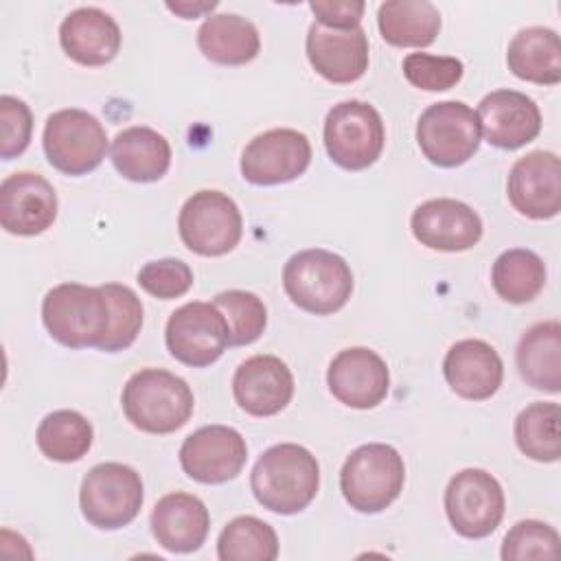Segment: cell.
<instances>
[{
    "instance_id": "cell-29",
    "label": "cell",
    "mask_w": 561,
    "mask_h": 561,
    "mask_svg": "<svg viewBox=\"0 0 561 561\" xmlns=\"http://www.w3.org/2000/svg\"><path fill=\"white\" fill-rule=\"evenodd\" d=\"M381 37L397 48H425L440 31V13L427 0H388L379 4Z\"/></svg>"
},
{
    "instance_id": "cell-32",
    "label": "cell",
    "mask_w": 561,
    "mask_h": 561,
    "mask_svg": "<svg viewBox=\"0 0 561 561\" xmlns=\"http://www.w3.org/2000/svg\"><path fill=\"white\" fill-rule=\"evenodd\" d=\"M39 451L55 462L81 460L92 447V425L75 410H55L46 414L37 427Z\"/></svg>"
},
{
    "instance_id": "cell-17",
    "label": "cell",
    "mask_w": 561,
    "mask_h": 561,
    "mask_svg": "<svg viewBox=\"0 0 561 561\" xmlns=\"http://www.w3.org/2000/svg\"><path fill=\"white\" fill-rule=\"evenodd\" d=\"M508 199L517 213L530 219H550L561 208V162L552 151L522 156L508 173Z\"/></svg>"
},
{
    "instance_id": "cell-37",
    "label": "cell",
    "mask_w": 561,
    "mask_h": 561,
    "mask_svg": "<svg viewBox=\"0 0 561 561\" xmlns=\"http://www.w3.org/2000/svg\"><path fill=\"white\" fill-rule=\"evenodd\" d=\"M462 61L456 57H438L430 53H410L403 59L405 79L421 90L443 92L462 79Z\"/></svg>"
},
{
    "instance_id": "cell-24",
    "label": "cell",
    "mask_w": 561,
    "mask_h": 561,
    "mask_svg": "<svg viewBox=\"0 0 561 561\" xmlns=\"http://www.w3.org/2000/svg\"><path fill=\"white\" fill-rule=\"evenodd\" d=\"M59 44L81 66H105L121 48V28L110 13L96 7H79L64 18Z\"/></svg>"
},
{
    "instance_id": "cell-33",
    "label": "cell",
    "mask_w": 561,
    "mask_h": 561,
    "mask_svg": "<svg viewBox=\"0 0 561 561\" xmlns=\"http://www.w3.org/2000/svg\"><path fill=\"white\" fill-rule=\"evenodd\" d=\"M217 557L221 561H274L278 557L276 530L254 515L234 517L219 533Z\"/></svg>"
},
{
    "instance_id": "cell-39",
    "label": "cell",
    "mask_w": 561,
    "mask_h": 561,
    "mask_svg": "<svg viewBox=\"0 0 561 561\" xmlns=\"http://www.w3.org/2000/svg\"><path fill=\"white\" fill-rule=\"evenodd\" d=\"M0 121H2L0 156L2 160H11L28 147L31 131H33V116L28 105L22 99L4 94L0 96Z\"/></svg>"
},
{
    "instance_id": "cell-20",
    "label": "cell",
    "mask_w": 561,
    "mask_h": 561,
    "mask_svg": "<svg viewBox=\"0 0 561 561\" xmlns=\"http://www.w3.org/2000/svg\"><path fill=\"white\" fill-rule=\"evenodd\" d=\"M232 394L243 412L274 416L291 401L294 375L280 357L254 355L234 370Z\"/></svg>"
},
{
    "instance_id": "cell-21",
    "label": "cell",
    "mask_w": 561,
    "mask_h": 561,
    "mask_svg": "<svg viewBox=\"0 0 561 561\" xmlns=\"http://www.w3.org/2000/svg\"><path fill=\"white\" fill-rule=\"evenodd\" d=\"M307 59L331 83H353L368 68V37L362 26L327 28L318 22L307 33Z\"/></svg>"
},
{
    "instance_id": "cell-28",
    "label": "cell",
    "mask_w": 561,
    "mask_h": 561,
    "mask_svg": "<svg viewBox=\"0 0 561 561\" xmlns=\"http://www.w3.org/2000/svg\"><path fill=\"white\" fill-rule=\"evenodd\" d=\"M508 70L530 83L557 85L561 81V42L546 26L522 28L506 50Z\"/></svg>"
},
{
    "instance_id": "cell-41",
    "label": "cell",
    "mask_w": 561,
    "mask_h": 561,
    "mask_svg": "<svg viewBox=\"0 0 561 561\" xmlns=\"http://www.w3.org/2000/svg\"><path fill=\"white\" fill-rule=\"evenodd\" d=\"M167 9L180 18H199L204 13H210L217 9V2H167Z\"/></svg>"
},
{
    "instance_id": "cell-27",
    "label": "cell",
    "mask_w": 561,
    "mask_h": 561,
    "mask_svg": "<svg viewBox=\"0 0 561 561\" xmlns=\"http://www.w3.org/2000/svg\"><path fill=\"white\" fill-rule=\"evenodd\" d=\"M197 46L202 55L219 66L250 64L261 48L256 26L234 13L208 15L197 31Z\"/></svg>"
},
{
    "instance_id": "cell-10",
    "label": "cell",
    "mask_w": 561,
    "mask_h": 561,
    "mask_svg": "<svg viewBox=\"0 0 561 561\" xmlns=\"http://www.w3.org/2000/svg\"><path fill=\"white\" fill-rule=\"evenodd\" d=\"M416 142L432 164L460 167L480 147L478 114L462 101L434 103L416 123Z\"/></svg>"
},
{
    "instance_id": "cell-30",
    "label": "cell",
    "mask_w": 561,
    "mask_h": 561,
    "mask_svg": "<svg viewBox=\"0 0 561 561\" xmlns=\"http://www.w3.org/2000/svg\"><path fill=\"white\" fill-rule=\"evenodd\" d=\"M491 283L497 296L513 305H524L537 298L546 285V265L541 256L526 248L502 252L491 270Z\"/></svg>"
},
{
    "instance_id": "cell-22",
    "label": "cell",
    "mask_w": 561,
    "mask_h": 561,
    "mask_svg": "<svg viewBox=\"0 0 561 561\" xmlns=\"http://www.w3.org/2000/svg\"><path fill=\"white\" fill-rule=\"evenodd\" d=\"M443 375L458 397L484 401L502 386L504 364L497 351L484 340H460L447 351Z\"/></svg>"
},
{
    "instance_id": "cell-7",
    "label": "cell",
    "mask_w": 561,
    "mask_h": 561,
    "mask_svg": "<svg viewBox=\"0 0 561 561\" xmlns=\"http://www.w3.org/2000/svg\"><path fill=\"white\" fill-rule=\"evenodd\" d=\"M142 500L140 476L123 462H101L92 467L79 491L83 517L103 530H116L134 522Z\"/></svg>"
},
{
    "instance_id": "cell-19",
    "label": "cell",
    "mask_w": 561,
    "mask_h": 561,
    "mask_svg": "<svg viewBox=\"0 0 561 561\" xmlns=\"http://www.w3.org/2000/svg\"><path fill=\"white\" fill-rule=\"evenodd\" d=\"M480 131L497 149H519L533 142L541 131V112L537 103L517 90L489 92L478 105Z\"/></svg>"
},
{
    "instance_id": "cell-31",
    "label": "cell",
    "mask_w": 561,
    "mask_h": 561,
    "mask_svg": "<svg viewBox=\"0 0 561 561\" xmlns=\"http://www.w3.org/2000/svg\"><path fill=\"white\" fill-rule=\"evenodd\" d=\"M561 410L554 401H535L515 419V443L519 451L537 462H554L561 456Z\"/></svg>"
},
{
    "instance_id": "cell-1",
    "label": "cell",
    "mask_w": 561,
    "mask_h": 561,
    "mask_svg": "<svg viewBox=\"0 0 561 561\" xmlns=\"http://www.w3.org/2000/svg\"><path fill=\"white\" fill-rule=\"evenodd\" d=\"M250 486L263 508L278 515H294L316 497L320 465L302 445L280 443L261 454L252 469Z\"/></svg>"
},
{
    "instance_id": "cell-6",
    "label": "cell",
    "mask_w": 561,
    "mask_h": 561,
    "mask_svg": "<svg viewBox=\"0 0 561 561\" xmlns=\"http://www.w3.org/2000/svg\"><path fill=\"white\" fill-rule=\"evenodd\" d=\"M386 129L379 112L357 99L333 105L324 118V147L329 158L346 169L362 171L383 151Z\"/></svg>"
},
{
    "instance_id": "cell-18",
    "label": "cell",
    "mask_w": 561,
    "mask_h": 561,
    "mask_svg": "<svg viewBox=\"0 0 561 561\" xmlns=\"http://www.w3.org/2000/svg\"><path fill=\"white\" fill-rule=\"evenodd\" d=\"M331 394L355 410L379 405L390 388V373L386 362L370 348L353 346L340 351L327 370Z\"/></svg>"
},
{
    "instance_id": "cell-3",
    "label": "cell",
    "mask_w": 561,
    "mask_h": 561,
    "mask_svg": "<svg viewBox=\"0 0 561 561\" xmlns=\"http://www.w3.org/2000/svg\"><path fill=\"white\" fill-rule=\"evenodd\" d=\"M283 287L289 300L302 311L329 316L348 302L353 272L340 254L309 248L289 256L283 270Z\"/></svg>"
},
{
    "instance_id": "cell-2",
    "label": "cell",
    "mask_w": 561,
    "mask_h": 561,
    "mask_svg": "<svg viewBox=\"0 0 561 561\" xmlns=\"http://www.w3.org/2000/svg\"><path fill=\"white\" fill-rule=\"evenodd\" d=\"M121 403L134 427L147 434H171L186 425L195 399L182 377L162 368H142L127 379Z\"/></svg>"
},
{
    "instance_id": "cell-9",
    "label": "cell",
    "mask_w": 561,
    "mask_h": 561,
    "mask_svg": "<svg viewBox=\"0 0 561 561\" xmlns=\"http://www.w3.org/2000/svg\"><path fill=\"white\" fill-rule=\"evenodd\" d=\"M182 243L199 256L228 254L243 234V219L232 197L221 191L193 193L178 217Z\"/></svg>"
},
{
    "instance_id": "cell-13",
    "label": "cell",
    "mask_w": 561,
    "mask_h": 561,
    "mask_svg": "<svg viewBox=\"0 0 561 561\" xmlns=\"http://www.w3.org/2000/svg\"><path fill=\"white\" fill-rule=\"evenodd\" d=\"M311 162L309 138L289 127H276L254 136L241 153V175L259 186L291 182Z\"/></svg>"
},
{
    "instance_id": "cell-23",
    "label": "cell",
    "mask_w": 561,
    "mask_h": 561,
    "mask_svg": "<svg viewBox=\"0 0 561 561\" xmlns=\"http://www.w3.org/2000/svg\"><path fill=\"white\" fill-rule=\"evenodd\" d=\"M210 515L206 504L191 493H167L151 511V533L169 552H195L206 541Z\"/></svg>"
},
{
    "instance_id": "cell-12",
    "label": "cell",
    "mask_w": 561,
    "mask_h": 561,
    "mask_svg": "<svg viewBox=\"0 0 561 561\" xmlns=\"http://www.w3.org/2000/svg\"><path fill=\"white\" fill-rule=\"evenodd\" d=\"M164 342L178 362L204 368L224 355L228 346V324L213 302L193 300L171 313Z\"/></svg>"
},
{
    "instance_id": "cell-40",
    "label": "cell",
    "mask_w": 561,
    "mask_h": 561,
    "mask_svg": "<svg viewBox=\"0 0 561 561\" xmlns=\"http://www.w3.org/2000/svg\"><path fill=\"white\" fill-rule=\"evenodd\" d=\"M309 9L318 18V24L327 28H353L359 26L366 4L362 0H316Z\"/></svg>"
},
{
    "instance_id": "cell-35",
    "label": "cell",
    "mask_w": 561,
    "mask_h": 561,
    "mask_svg": "<svg viewBox=\"0 0 561 561\" xmlns=\"http://www.w3.org/2000/svg\"><path fill=\"white\" fill-rule=\"evenodd\" d=\"M105 294L112 311V324L101 342V351L105 353H118L131 346L140 333L142 327V302L136 296V291L121 283H105L99 285Z\"/></svg>"
},
{
    "instance_id": "cell-11",
    "label": "cell",
    "mask_w": 561,
    "mask_h": 561,
    "mask_svg": "<svg viewBox=\"0 0 561 561\" xmlns=\"http://www.w3.org/2000/svg\"><path fill=\"white\" fill-rule=\"evenodd\" d=\"M504 491L484 469H462L445 489V513L454 530L467 539L491 535L504 517Z\"/></svg>"
},
{
    "instance_id": "cell-16",
    "label": "cell",
    "mask_w": 561,
    "mask_h": 561,
    "mask_svg": "<svg viewBox=\"0 0 561 561\" xmlns=\"http://www.w3.org/2000/svg\"><path fill=\"white\" fill-rule=\"evenodd\" d=\"M410 228L421 245L440 252H465L482 239L480 215L451 197L427 199L416 206Z\"/></svg>"
},
{
    "instance_id": "cell-8",
    "label": "cell",
    "mask_w": 561,
    "mask_h": 561,
    "mask_svg": "<svg viewBox=\"0 0 561 561\" xmlns=\"http://www.w3.org/2000/svg\"><path fill=\"white\" fill-rule=\"evenodd\" d=\"M42 145L48 162L57 171L85 175L103 162L107 136L96 116L79 107H68L48 116Z\"/></svg>"
},
{
    "instance_id": "cell-15",
    "label": "cell",
    "mask_w": 561,
    "mask_h": 561,
    "mask_svg": "<svg viewBox=\"0 0 561 561\" xmlns=\"http://www.w3.org/2000/svg\"><path fill=\"white\" fill-rule=\"evenodd\" d=\"M57 193L53 184L33 171H18L0 184V224L18 237H35L53 226Z\"/></svg>"
},
{
    "instance_id": "cell-25",
    "label": "cell",
    "mask_w": 561,
    "mask_h": 561,
    "mask_svg": "<svg viewBox=\"0 0 561 561\" xmlns=\"http://www.w3.org/2000/svg\"><path fill=\"white\" fill-rule=\"evenodd\" d=\"M110 158L125 180L158 182L169 171L171 145L156 129L134 125L116 134Z\"/></svg>"
},
{
    "instance_id": "cell-36",
    "label": "cell",
    "mask_w": 561,
    "mask_h": 561,
    "mask_svg": "<svg viewBox=\"0 0 561 561\" xmlns=\"http://www.w3.org/2000/svg\"><path fill=\"white\" fill-rule=\"evenodd\" d=\"M559 533L539 519L517 522L502 541L504 561H530V559H557Z\"/></svg>"
},
{
    "instance_id": "cell-14",
    "label": "cell",
    "mask_w": 561,
    "mask_h": 561,
    "mask_svg": "<svg viewBox=\"0 0 561 561\" xmlns=\"http://www.w3.org/2000/svg\"><path fill=\"white\" fill-rule=\"evenodd\" d=\"M248 460L245 438L228 425H204L180 447L184 473L202 484H224L237 478Z\"/></svg>"
},
{
    "instance_id": "cell-38",
    "label": "cell",
    "mask_w": 561,
    "mask_h": 561,
    "mask_svg": "<svg viewBox=\"0 0 561 561\" xmlns=\"http://www.w3.org/2000/svg\"><path fill=\"white\" fill-rule=\"evenodd\" d=\"M138 285L160 300H171L191 289L193 272L180 259H158L138 270Z\"/></svg>"
},
{
    "instance_id": "cell-5",
    "label": "cell",
    "mask_w": 561,
    "mask_h": 561,
    "mask_svg": "<svg viewBox=\"0 0 561 561\" xmlns=\"http://www.w3.org/2000/svg\"><path fill=\"white\" fill-rule=\"evenodd\" d=\"M405 465L401 454L386 443H368L351 451L342 471L340 489L351 508L381 513L401 493Z\"/></svg>"
},
{
    "instance_id": "cell-34",
    "label": "cell",
    "mask_w": 561,
    "mask_h": 561,
    "mask_svg": "<svg viewBox=\"0 0 561 561\" xmlns=\"http://www.w3.org/2000/svg\"><path fill=\"white\" fill-rule=\"evenodd\" d=\"M228 324V346H245L261 337L267 324V309L263 300L243 289H228L213 298Z\"/></svg>"
},
{
    "instance_id": "cell-4",
    "label": "cell",
    "mask_w": 561,
    "mask_h": 561,
    "mask_svg": "<svg viewBox=\"0 0 561 561\" xmlns=\"http://www.w3.org/2000/svg\"><path fill=\"white\" fill-rule=\"evenodd\" d=\"M42 320L59 344L85 348L101 346L112 324V311L101 287L61 283L44 296Z\"/></svg>"
},
{
    "instance_id": "cell-26",
    "label": "cell",
    "mask_w": 561,
    "mask_h": 561,
    "mask_svg": "<svg viewBox=\"0 0 561 561\" xmlns=\"http://www.w3.org/2000/svg\"><path fill=\"white\" fill-rule=\"evenodd\" d=\"M517 370L522 379L543 392L561 390V324L557 320L533 324L517 344Z\"/></svg>"
}]
</instances>
